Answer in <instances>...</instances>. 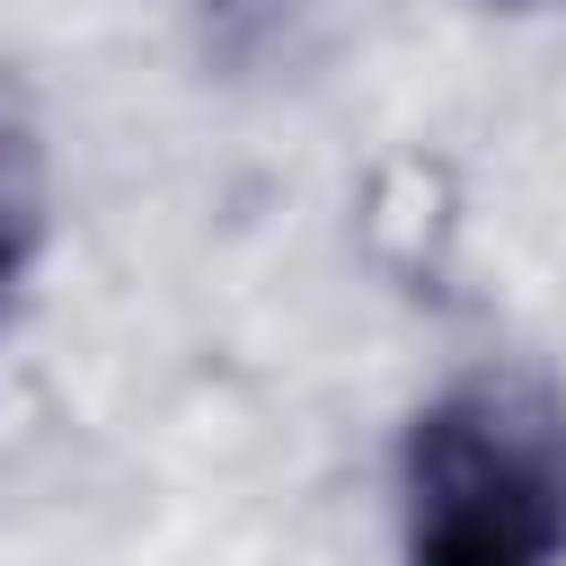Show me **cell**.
Masks as SVG:
<instances>
[{"label": "cell", "instance_id": "6da1fadb", "mask_svg": "<svg viewBox=\"0 0 566 566\" xmlns=\"http://www.w3.org/2000/svg\"><path fill=\"white\" fill-rule=\"evenodd\" d=\"M407 566H566V389L495 363L442 380L398 433Z\"/></svg>", "mask_w": 566, "mask_h": 566}, {"label": "cell", "instance_id": "7a4b0ae2", "mask_svg": "<svg viewBox=\"0 0 566 566\" xmlns=\"http://www.w3.org/2000/svg\"><path fill=\"white\" fill-rule=\"evenodd\" d=\"M35 256H44V159H35V142L0 115V318L18 310Z\"/></svg>", "mask_w": 566, "mask_h": 566}, {"label": "cell", "instance_id": "3957f363", "mask_svg": "<svg viewBox=\"0 0 566 566\" xmlns=\"http://www.w3.org/2000/svg\"><path fill=\"white\" fill-rule=\"evenodd\" d=\"M495 9H557V0H495Z\"/></svg>", "mask_w": 566, "mask_h": 566}]
</instances>
